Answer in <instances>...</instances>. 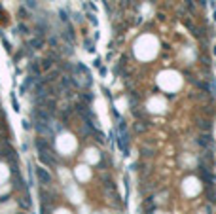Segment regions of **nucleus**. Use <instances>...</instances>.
<instances>
[{
	"label": "nucleus",
	"mask_w": 216,
	"mask_h": 214,
	"mask_svg": "<svg viewBox=\"0 0 216 214\" xmlns=\"http://www.w3.org/2000/svg\"><path fill=\"white\" fill-rule=\"evenodd\" d=\"M36 174L40 176V180H42V184H50V180H51V176L48 173H46L44 169H36Z\"/></svg>",
	"instance_id": "1"
},
{
	"label": "nucleus",
	"mask_w": 216,
	"mask_h": 214,
	"mask_svg": "<svg viewBox=\"0 0 216 214\" xmlns=\"http://www.w3.org/2000/svg\"><path fill=\"white\" fill-rule=\"evenodd\" d=\"M6 176H8V171H6V169L2 167V165H0V182H2V180H4Z\"/></svg>",
	"instance_id": "2"
}]
</instances>
